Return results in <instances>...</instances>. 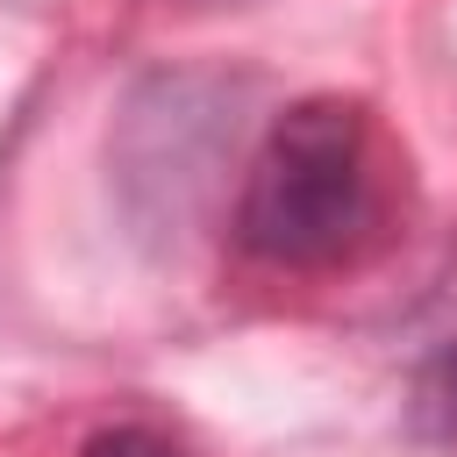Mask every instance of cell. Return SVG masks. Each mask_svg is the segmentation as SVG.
<instances>
[{"label":"cell","instance_id":"cell-1","mask_svg":"<svg viewBox=\"0 0 457 457\" xmlns=\"http://www.w3.org/2000/svg\"><path fill=\"white\" fill-rule=\"evenodd\" d=\"M371 228H378V171H371L364 107L336 93L293 100L243 171L236 243L264 264L321 271L357 257Z\"/></svg>","mask_w":457,"mask_h":457},{"label":"cell","instance_id":"cell-2","mask_svg":"<svg viewBox=\"0 0 457 457\" xmlns=\"http://www.w3.org/2000/svg\"><path fill=\"white\" fill-rule=\"evenodd\" d=\"M407 428L436 450H457V343L428 350L407 386Z\"/></svg>","mask_w":457,"mask_h":457},{"label":"cell","instance_id":"cell-3","mask_svg":"<svg viewBox=\"0 0 457 457\" xmlns=\"http://www.w3.org/2000/svg\"><path fill=\"white\" fill-rule=\"evenodd\" d=\"M79 457H186V443L150 421H114V428H93Z\"/></svg>","mask_w":457,"mask_h":457}]
</instances>
